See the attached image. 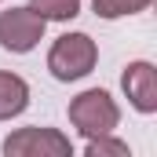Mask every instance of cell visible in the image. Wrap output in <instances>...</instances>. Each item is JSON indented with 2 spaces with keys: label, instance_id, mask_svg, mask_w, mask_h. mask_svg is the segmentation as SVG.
<instances>
[{
  "label": "cell",
  "instance_id": "cell-1",
  "mask_svg": "<svg viewBox=\"0 0 157 157\" xmlns=\"http://www.w3.org/2000/svg\"><path fill=\"white\" fill-rule=\"evenodd\" d=\"M99 62V44L88 33H62L48 51V70L55 80H80L88 77Z\"/></svg>",
  "mask_w": 157,
  "mask_h": 157
},
{
  "label": "cell",
  "instance_id": "cell-2",
  "mask_svg": "<svg viewBox=\"0 0 157 157\" xmlns=\"http://www.w3.org/2000/svg\"><path fill=\"white\" fill-rule=\"evenodd\" d=\"M70 124L77 128L84 139L110 135V132H117V124H121V106L113 102L110 91L88 88V91H80L77 99L70 102Z\"/></svg>",
  "mask_w": 157,
  "mask_h": 157
},
{
  "label": "cell",
  "instance_id": "cell-3",
  "mask_svg": "<svg viewBox=\"0 0 157 157\" xmlns=\"http://www.w3.org/2000/svg\"><path fill=\"white\" fill-rule=\"evenodd\" d=\"M4 154L7 157H70L73 143L59 132V128H18L4 139Z\"/></svg>",
  "mask_w": 157,
  "mask_h": 157
},
{
  "label": "cell",
  "instance_id": "cell-4",
  "mask_svg": "<svg viewBox=\"0 0 157 157\" xmlns=\"http://www.w3.org/2000/svg\"><path fill=\"white\" fill-rule=\"evenodd\" d=\"M44 26L48 22L29 4L26 7H7V11H0V48L15 51V55H26L44 40Z\"/></svg>",
  "mask_w": 157,
  "mask_h": 157
},
{
  "label": "cell",
  "instance_id": "cell-5",
  "mask_svg": "<svg viewBox=\"0 0 157 157\" xmlns=\"http://www.w3.org/2000/svg\"><path fill=\"white\" fill-rule=\"evenodd\" d=\"M121 88L139 113H157V70L154 62H128L121 73Z\"/></svg>",
  "mask_w": 157,
  "mask_h": 157
},
{
  "label": "cell",
  "instance_id": "cell-6",
  "mask_svg": "<svg viewBox=\"0 0 157 157\" xmlns=\"http://www.w3.org/2000/svg\"><path fill=\"white\" fill-rule=\"evenodd\" d=\"M26 106H29V84L18 77V73L0 70V121L18 117Z\"/></svg>",
  "mask_w": 157,
  "mask_h": 157
},
{
  "label": "cell",
  "instance_id": "cell-7",
  "mask_svg": "<svg viewBox=\"0 0 157 157\" xmlns=\"http://www.w3.org/2000/svg\"><path fill=\"white\" fill-rule=\"evenodd\" d=\"M29 7L44 22H70L80 15V0H29Z\"/></svg>",
  "mask_w": 157,
  "mask_h": 157
},
{
  "label": "cell",
  "instance_id": "cell-8",
  "mask_svg": "<svg viewBox=\"0 0 157 157\" xmlns=\"http://www.w3.org/2000/svg\"><path fill=\"white\" fill-rule=\"evenodd\" d=\"M150 4H154V0H91L95 15H99V18H106V22L124 18V15H139V11H146Z\"/></svg>",
  "mask_w": 157,
  "mask_h": 157
},
{
  "label": "cell",
  "instance_id": "cell-9",
  "mask_svg": "<svg viewBox=\"0 0 157 157\" xmlns=\"http://www.w3.org/2000/svg\"><path fill=\"white\" fill-rule=\"evenodd\" d=\"M128 143L124 139H113V132L110 135H95V139H88V146H84V157H128Z\"/></svg>",
  "mask_w": 157,
  "mask_h": 157
}]
</instances>
